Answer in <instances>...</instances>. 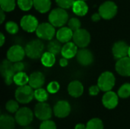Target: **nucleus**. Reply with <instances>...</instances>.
Listing matches in <instances>:
<instances>
[{"mask_svg": "<svg viewBox=\"0 0 130 129\" xmlns=\"http://www.w3.org/2000/svg\"><path fill=\"white\" fill-rule=\"evenodd\" d=\"M117 11L118 8L115 2L113 1H106L100 5L98 12L103 19L110 20L117 15Z\"/></svg>", "mask_w": 130, "mask_h": 129, "instance_id": "5", "label": "nucleus"}, {"mask_svg": "<svg viewBox=\"0 0 130 129\" xmlns=\"http://www.w3.org/2000/svg\"><path fill=\"white\" fill-rule=\"evenodd\" d=\"M75 1L76 0H56V3L59 8L64 9H69L72 7Z\"/></svg>", "mask_w": 130, "mask_h": 129, "instance_id": "36", "label": "nucleus"}, {"mask_svg": "<svg viewBox=\"0 0 130 129\" xmlns=\"http://www.w3.org/2000/svg\"><path fill=\"white\" fill-rule=\"evenodd\" d=\"M51 0H34V7L40 13L44 14L51 8Z\"/></svg>", "mask_w": 130, "mask_h": 129, "instance_id": "23", "label": "nucleus"}, {"mask_svg": "<svg viewBox=\"0 0 130 129\" xmlns=\"http://www.w3.org/2000/svg\"><path fill=\"white\" fill-rule=\"evenodd\" d=\"M118 103L119 96L113 91L110 90L106 92L102 97V103L107 109H114L118 105Z\"/></svg>", "mask_w": 130, "mask_h": 129, "instance_id": "17", "label": "nucleus"}, {"mask_svg": "<svg viewBox=\"0 0 130 129\" xmlns=\"http://www.w3.org/2000/svg\"><path fill=\"white\" fill-rule=\"evenodd\" d=\"M102 17H101V14H100V13L98 12H97V13H94V14H92V16H91V20L94 21V22H98V21H99L101 19Z\"/></svg>", "mask_w": 130, "mask_h": 129, "instance_id": "42", "label": "nucleus"}, {"mask_svg": "<svg viewBox=\"0 0 130 129\" xmlns=\"http://www.w3.org/2000/svg\"><path fill=\"white\" fill-rule=\"evenodd\" d=\"M5 30L10 34H15L19 30V27L14 21H8L5 24Z\"/></svg>", "mask_w": 130, "mask_h": 129, "instance_id": "34", "label": "nucleus"}, {"mask_svg": "<svg viewBox=\"0 0 130 129\" xmlns=\"http://www.w3.org/2000/svg\"><path fill=\"white\" fill-rule=\"evenodd\" d=\"M48 18L49 22L55 27H61L69 21V14L66 9L59 7L50 11Z\"/></svg>", "mask_w": 130, "mask_h": 129, "instance_id": "1", "label": "nucleus"}, {"mask_svg": "<svg viewBox=\"0 0 130 129\" xmlns=\"http://www.w3.org/2000/svg\"><path fill=\"white\" fill-rule=\"evenodd\" d=\"M75 129H86V125H85L84 124L79 123V124H77L75 125Z\"/></svg>", "mask_w": 130, "mask_h": 129, "instance_id": "45", "label": "nucleus"}, {"mask_svg": "<svg viewBox=\"0 0 130 129\" xmlns=\"http://www.w3.org/2000/svg\"><path fill=\"white\" fill-rule=\"evenodd\" d=\"M68 92L69 94L73 97H79L84 92L83 84L78 81H73L70 82L68 86Z\"/></svg>", "mask_w": 130, "mask_h": 129, "instance_id": "21", "label": "nucleus"}, {"mask_svg": "<svg viewBox=\"0 0 130 129\" xmlns=\"http://www.w3.org/2000/svg\"><path fill=\"white\" fill-rule=\"evenodd\" d=\"M26 56L32 59L41 58L44 52V44L40 40H33L25 46Z\"/></svg>", "mask_w": 130, "mask_h": 129, "instance_id": "2", "label": "nucleus"}, {"mask_svg": "<svg viewBox=\"0 0 130 129\" xmlns=\"http://www.w3.org/2000/svg\"><path fill=\"white\" fill-rule=\"evenodd\" d=\"M29 82V76L24 71L18 72L14 76V83L18 86L26 85Z\"/></svg>", "mask_w": 130, "mask_h": 129, "instance_id": "27", "label": "nucleus"}, {"mask_svg": "<svg viewBox=\"0 0 130 129\" xmlns=\"http://www.w3.org/2000/svg\"><path fill=\"white\" fill-rule=\"evenodd\" d=\"M5 109L8 112L11 113H16L18 109H19V105H18V102L16 100H8L6 104H5Z\"/></svg>", "mask_w": 130, "mask_h": 129, "instance_id": "33", "label": "nucleus"}, {"mask_svg": "<svg viewBox=\"0 0 130 129\" xmlns=\"http://www.w3.org/2000/svg\"><path fill=\"white\" fill-rule=\"evenodd\" d=\"M36 34L37 36L44 40H51L53 39L55 34L56 33L55 27L50 24V22H44L42 24H40L36 30Z\"/></svg>", "mask_w": 130, "mask_h": 129, "instance_id": "6", "label": "nucleus"}, {"mask_svg": "<svg viewBox=\"0 0 130 129\" xmlns=\"http://www.w3.org/2000/svg\"><path fill=\"white\" fill-rule=\"evenodd\" d=\"M78 46L74 42H68L62 46L61 55L62 57H65L68 59H70L75 56L78 52Z\"/></svg>", "mask_w": 130, "mask_h": 129, "instance_id": "20", "label": "nucleus"}, {"mask_svg": "<svg viewBox=\"0 0 130 129\" xmlns=\"http://www.w3.org/2000/svg\"><path fill=\"white\" fill-rule=\"evenodd\" d=\"M15 119L9 115H2L0 117V129H14Z\"/></svg>", "mask_w": 130, "mask_h": 129, "instance_id": "24", "label": "nucleus"}, {"mask_svg": "<svg viewBox=\"0 0 130 129\" xmlns=\"http://www.w3.org/2000/svg\"><path fill=\"white\" fill-rule=\"evenodd\" d=\"M86 129H104L103 122L98 118L91 119L87 123Z\"/></svg>", "mask_w": 130, "mask_h": 129, "instance_id": "30", "label": "nucleus"}, {"mask_svg": "<svg viewBox=\"0 0 130 129\" xmlns=\"http://www.w3.org/2000/svg\"><path fill=\"white\" fill-rule=\"evenodd\" d=\"M39 24H40L37 19L31 14H26L23 16L20 21V25L21 28L27 33L36 31Z\"/></svg>", "mask_w": 130, "mask_h": 129, "instance_id": "11", "label": "nucleus"}, {"mask_svg": "<svg viewBox=\"0 0 130 129\" xmlns=\"http://www.w3.org/2000/svg\"><path fill=\"white\" fill-rule=\"evenodd\" d=\"M15 121L21 126H27L30 125L34 119L33 112L27 107L20 108L15 113Z\"/></svg>", "mask_w": 130, "mask_h": 129, "instance_id": "8", "label": "nucleus"}, {"mask_svg": "<svg viewBox=\"0 0 130 129\" xmlns=\"http://www.w3.org/2000/svg\"><path fill=\"white\" fill-rule=\"evenodd\" d=\"M61 43H62L59 42L57 39L56 40H50V42L48 43V44L46 46L47 51L52 52L55 56L61 53L62 48V46Z\"/></svg>", "mask_w": 130, "mask_h": 129, "instance_id": "26", "label": "nucleus"}, {"mask_svg": "<svg viewBox=\"0 0 130 129\" xmlns=\"http://www.w3.org/2000/svg\"><path fill=\"white\" fill-rule=\"evenodd\" d=\"M82 1H86V0H82Z\"/></svg>", "mask_w": 130, "mask_h": 129, "instance_id": "47", "label": "nucleus"}, {"mask_svg": "<svg viewBox=\"0 0 130 129\" xmlns=\"http://www.w3.org/2000/svg\"><path fill=\"white\" fill-rule=\"evenodd\" d=\"M129 46L124 41L116 42L112 47V53L115 59H120L128 56Z\"/></svg>", "mask_w": 130, "mask_h": 129, "instance_id": "14", "label": "nucleus"}, {"mask_svg": "<svg viewBox=\"0 0 130 129\" xmlns=\"http://www.w3.org/2000/svg\"><path fill=\"white\" fill-rule=\"evenodd\" d=\"M0 71L4 78L5 83L7 85H10L12 82H14V76L16 74L14 67L13 62L9 61L8 59H5L0 65Z\"/></svg>", "mask_w": 130, "mask_h": 129, "instance_id": "7", "label": "nucleus"}, {"mask_svg": "<svg viewBox=\"0 0 130 129\" xmlns=\"http://www.w3.org/2000/svg\"><path fill=\"white\" fill-rule=\"evenodd\" d=\"M13 67H14V70L15 73L21 72V71H23L24 69V64L21 61L13 62Z\"/></svg>", "mask_w": 130, "mask_h": 129, "instance_id": "39", "label": "nucleus"}, {"mask_svg": "<svg viewBox=\"0 0 130 129\" xmlns=\"http://www.w3.org/2000/svg\"><path fill=\"white\" fill-rule=\"evenodd\" d=\"M48 91L47 90H44L43 88L40 87L38 89H36L34 90V98L38 102H46L48 99Z\"/></svg>", "mask_w": 130, "mask_h": 129, "instance_id": "28", "label": "nucleus"}, {"mask_svg": "<svg viewBox=\"0 0 130 129\" xmlns=\"http://www.w3.org/2000/svg\"><path fill=\"white\" fill-rule=\"evenodd\" d=\"M0 6L5 12H10L15 8L16 2L15 0H0Z\"/></svg>", "mask_w": 130, "mask_h": 129, "instance_id": "29", "label": "nucleus"}, {"mask_svg": "<svg viewBox=\"0 0 130 129\" xmlns=\"http://www.w3.org/2000/svg\"><path fill=\"white\" fill-rule=\"evenodd\" d=\"M116 83V78L110 71H104L98 78V85L101 90L104 92L110 91L113 89Z\"/></svg>", "mask_w": 130, "mask_h": 129, "instance_id": "4", "label": "nucleus"}, {"mask_svg": "<svg viewBox=\"0 0 130 129\" xmlns=\"http://www.w3.org/2000/svg\"><path fill=\"white\" fill-rule=\"evenodd\" d=\"M68 60H69L68 59H66L65 57H62V59H59V65L61 67H63V68L66 67L69 65V61Z\"/></svg>", "mask_w": 130, "mask_h": 129, "instance_id": "41", "label": "nucleus"}, {"mask_svg": "<svg viewBox=\"0 0 130 129\" xmlns=\"http://www.w3.org/2000/svg\"><path fill=\"white\" fill-rule=\"evenodd\" d=\"M118 96L120 98L126 99L130 97V84L126 83L123 84L118 90Z\"/></svg>", "mask_w": 130, "mask_h": 129, "instance_id": "31", "label": "nucleus"}, {"mask_svg": "<svg viewBox=\"0 0 130 129\" xmlns=\"http://www.w3.org/2000/svg\"><path fill=\"white\" fill-rule=\"evenodd\" d=\"M73 42L79 48H86L91 42V35L85 29H78L73 33Z\"/></svg>", "mask_w": 130, "mask_h": 129, "instance_id": "9", "label": "nucleus"}, {"mask_svg": "<svg viewBox=\"0 0 130 129\" xmlns=\"http://www.w3.org/2000/svg\"><path fill=\"white\" fill-rule=\"evenodd\" d=\"M82 23L80 20L77 17H72L68 21V27L74 32L81 28Z\"/></svg>", "mask_w": 130, "mask_h": 129, "instance_id": "35", "label": "nucleus"}, {"mask_svg": "<svg viewBox=\"0 0 130 129\" xmlns=\"http://www.w3.org/2000/svg\"><path fill=\"white\" fill-rule=\"evenodd\" d=\"M40 61L43 66L50 68L56 63V56L49 51L44 52L40 58Z\"/></svg>", "mask_w": 130, "mask_h": 129, "instance_id": "25", "label": "nucleus"}, {"mask_svg": "<svg viewBox=\"0 0 130 129\" xmlns=\"http://www.w3.org/2000/svg\"><path fill=\"white\" fill-rule=\"evenodd\" d=\"M71 106L66 100L58 101L53 107V113L58 118H65L70 114Z\"/></svg>", "mask_w": 130, "mask_h": 129, "instance_id": "15", "label": "nucleus"}, {"mask_svg": "<svg viewBox=\"0 0 130 129\" xmlns=\"http://www.w3.org/2000/svg\"><path fill=\"white\" fill-rule=\"evenodd\" d=\"M17 4L20 9L27 11L34 6V0H17Z\"/></svg>", "mask_w": 130, "mask_h": 129, "instance_id": "32", "label": "nucleus"}, {"mask_svg": "<svg viewBox=\"0 0 130 129\" xmlns=\"http://www.w3.org/2000/svg\"><path fill=\"white\" fill-rule=\"evenodd\" d=\"M25 56V49L20 45L11 46L7 52V59L12 62L22 61Z\"/></svg>", "mask_w": 130, "mask_h": 129, "instance_id": "12", "label": "nucleus"}, {"mask_svg": "<svg viewBox=\"0 0 130 129\" xmlns=\"http://www.w3.org/2000/svg\"><path fill=\"white\" fill-rule=\"evenodd\" d=\"M72 11L75 13L76 15L79 17H83L85 14H87L88 11V6L85 1H82V0H76L72 7Z\"/></svg>", "mask_w": 130, "mask_h": 129, "instance_id": "22", "label": "nucleus"}, {"mask_svg": "<svg viewBox=\"0 0 130 129\" xmlns=\"http://www.w3.org/2000/svg\"><path fill=\"white\" fill-rule=\"evenodd\" d=\"M100 90L101 89L98 87V85H93L89 88V94L91 96H96L99 94Z\"/></svg>", "mask_w": 130, "mask_h": 129, "instance_id": "40", "label": "nucleus"}, {"mask_svg": "<svg viewBox=\"0 0 130 129\" xmlns=\"http://www.w3.org/2000/svg\"><path fill=\"white\" fill-rule=\"evenodd\" d=\"M5 37L4 36V34L2 33H0V46H2L5 43Z\"/></svg>", "mask_w": 130, "mask_h": 129, "instance_id": "44", "label": "nucleus"}, {"mask_svg": "<svg viewBox=\"0 0 130 129\" xmlns=\"http://www.w3.org/2000/svg\"><path fill=\"white\" fill-rule=\"evenodd\" d=\"M45 83V76L40 71H34L29 76V85L34 89H38L43 87Z\"/></svg>", "mask_w": 130, "mask_h": 129, "instance_id": "18", "label": "nucleus"}, {"mask_svg": "<svg viewBox=\"0 0 130 129\" xmlns=\"http://www.w3.org/2000/svg\"><path fill=\"white\" fill-rule=\"evenodd\" d=\"M5 11H3L2 9H1L0 11V23L2 24L5 19Z\"/></svg>", "mask_w": 130, "mask_h": 129, "instance_id": "43", "label": "nucleus"}, {"mask_svg": "<svg viewBox=\"0 0 130 129\" xmlns=\"http://www.w3.org/2000/svg\"><path fill=\"white\" fill-rule=\"evenodd\" d=\"M34 88L30 85L19 86L15 91V99L20 103H28L34 98Z\"/></svg>", "mask_w": 130, "mask_h": 129, "instance_id": "3", "label": "nucleus"}, {"mask_svg": "<svg viewBox=\"0 0 130 129\" xmlns=\"http://www.w3.org/2000/svg\"><path fill=\"white\" fill-rule=\"evenodd\" d=\"M52 113L53 111L50 106L45 102H39L34 108L35 116L41 121L50 119L52 116Z\"/></svg>", "mask_w": 130, "mask_h": 129, "instance_id": "10", "label": "nucleus"}, {"mask_svg": "<svg viewBox=\"0 0 130 129\" xmlns=\"http://www.w3.org/2000/svg\"><path fill=\"white\" fill-rule=\"evenodd\" d=\"M73 31L69 27H61L56 33V39L62 43L70 42L73 37Z\"/></svg>", "mask_w": 130, "mask_h": 129, "instance_id": "19", "label": "nucleus"}, {"mask_svg": "<svg viewBox=\"0 0 130 129\" xmlns=\"http://www.w3.org/2000/svg\"><path fill=\"white\" fill-rule=\"evenodd\" d=\"M77 62L82 66H88L94 62L93 53L86 48H81L76 54Z\"/></svg>", "mask_w": 130, "mask_h": 129, "instance_id": "13", "label": "nucleus"}, {"mask_svg": "<svg viewBox=\"0 0 130 129\" xmlns=\"http://www.w3.org/2000/svg\"><path fill=\"white\" fill-rule=\"evenodd\" d=\"M59 88H60L59 84L57 81H53L49 83V84L47 85L46 90L50 94H56L59 90Z\"/></svg>", "mask_w": 130, "mask_h": 129, "instance_id": "37", "label": "nucleus"}, {"mask_svg": "<svg viewBox=\"0 0 130 129\" xmlns=\"http://www.w3.org/2000/svg\"><path fill=\"white\" fill-rule=\"evenodd\" d=\"M115 69L117 72L123 77L130 76V57L126 56L118 59L115 65Z\"/></svg>", "mask_w": 130, "mask_h": 129, "instance_id": "16", "label": "nucleus"}, {"mask_svg": "<svg viewBox=\"0 0 130 129\" xmlns=\"http://www.w3.org/2000/svg\"><path fill=\"white\" fill-rule=\"evenodd\" d=\"M128 56L130 57V46H129V52H128Z\"/></svg>", "mask_w": 130, "mask_h": 129, "instance_id": "46", "label": "nucleus"}, {"mask_svg": "<svg viewBox=\"0 0 130 129\" xmlns=\"http://www.w3.org/2000/svg\"><path fill=\"white\" fill-rule=\"evenodd\" d=\"M40 129H56V125L54 122L48 119L43 121L40 126Z\"/></svg>", "mask_w": 130, "mask_h": 129, "instance_id": "38", "label": "nucleus"}]
</instances>
